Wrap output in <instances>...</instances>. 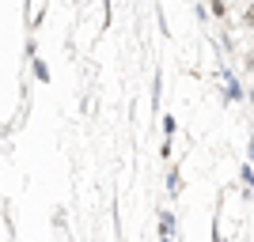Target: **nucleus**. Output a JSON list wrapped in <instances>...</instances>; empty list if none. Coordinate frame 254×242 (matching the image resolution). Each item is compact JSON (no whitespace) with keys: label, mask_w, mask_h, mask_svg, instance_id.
I'll list each match as a JSON object with an SVG mask.
<instances>
[{"label":"nucleus","mask_w":254,"mask_h":242,"mask_svg":"<svg viewBox=\"0 0 254 242\" xmlns=\"http://www.w3.org/2000/svg\"><path fill=\"white\" fill-rule=\"evenodd\" d=\"M171 231H175V212H163L159 216V239H171Z\"/></svg>","instance_id":"1"},{"label":"nucleus","mask_w":254,"mask_h":242,"mask_svg":"<svg viewBox=\"0 0 254 242\" xmlns=\"http://www.w3.org/2000/svg\"><path fill=\"white\" fill-rule=\"evenodd\" d=\"M209 8H212V15H216V19H224V15H228V4H224V0H212Z\"/></svg>","instance_id":"2"},{"label":"nucleus","mask_w":254,"mask_h":242,"mask_svg":"<svg viewBox=\"0 0 254 242\" xmlns=\"http://www.w3.org/2000/svg\"><path fill=\"white\" fill-rule=\"evenodd\" d=\"M34 76H38L42 84H50V68H46V64H34Z\"/></svg>","instance_id":"3"},{"label":"nucleus","mask_w":254,"mask_h":242,"mask_svg":"<svg viewBox=\"0 0 254 242\" xmlns=\"http://www.w3.org/2000/svg\"><path fill=\"white\" fill-rule=\"evenodd\" d=\"M171 133H175V117H171V114H167V117H163V137H167V140H171Z\"/></svg>","instance_id":"4"},{"label":"nucleus","mask_w":254,"mask_h":242,"mask_svg":"<svg viewBox=\"0 0 254 242\" xmlns=\"http://www.w3.org/2000/svg\"><path fill=\"white\" fill-rule=\"evenodd\" d=\"M243 27H247V31H254V4L247 8V15H243Z\"/></svg>","instance_id":"5"},{"label":"nucleus","mask_w":254,"mask_h":242,"mask_svg":"<svg viewBox=\"0 0 254 242\" xmlns=\"http://www.w3.org/2000/svg\"><path fill=\"white\" fill-rule=\"evenodd\" d=\"M247 159H251V167H254V137H251V144H247Z\"/></svg>","instance_id":"6"},{"label":"nucleus","mask_w":254,"mask_h":242,"mask_svg":"<svg viewBox=\"0 0 254 242\" xmlns=\"http://www.w3.org/2000/svg\"><path fill=\"white\" fill-rule=\"evenodd\" d=\"M251 68H254V53H251Z\"/></svg>","instance_id":"7"},{"label":"nucleus","mask_w":254,"mask_h":242,"mask_svg":"<svg viewBox=\"0 0 254 242\" xmlns=\"http://www.w3.org/2000/svg\"><path fill=\"white\" fill-rule=\"evenodd\" d=\"M159 242H171V239H159Z\"/></svg>","instance_id":"8"}]
</instances>
